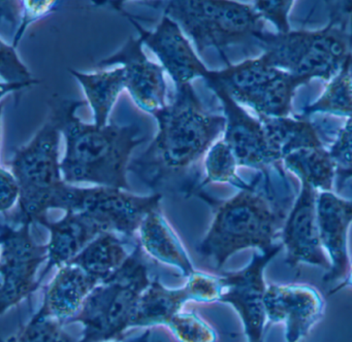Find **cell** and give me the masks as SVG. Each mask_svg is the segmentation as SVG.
<instances>
[{
  "label": "cell",
  "instance_id": "cell-1",
  "mask_svg": "<svg viewBox=\"0 0 352 342\" xmlns=\"http://www.w3.org/2000/svg\"><path fill=\"white\" fill-rule=\"evenodd\" d=\"M152 115L158 122L157 135L141 156L131 161L129 172L154 194L197 196L201 162L224 133L226 117L208 111L192 84L176 86L173 100Z\"/></svg>",
  "mask_w": 352,
  "mask_h": 342
},
{
  "label": "cell",
  "instance_id": "cell-2",
  "mask_svg": "<svg viewBox=\"0 0 352 342\" xmlns=\"http://www.w3.org/2000/svg\"><path fill=\"white\" fill-rule=\"evenodd\" d=\"M197 197L212 206L213 222L197 253L220 269L238 251L267 253L281 244V232L298 194L284 165L257 171L247 189L218 200L205 192Z\"/></svg>",
  "mask_w": 352,
  "mask_h": 342
},
{
  "label": "cell",
  "instance_id": "cell-3",
  "mask_svg": "<svg viewBox=\"0 0 352 342\" xmlns=\"http://www.w3.org/2000/svg\"><path fill=\"white\" fill-rule=\"evenodd\" d=\"M87 101L67 100L53 96L49 106L58 113L61 132L67 141L61 172L65 183H90L100 187L131 191L127 172L133 150L146 141L143 129L133 125L104 127L83 123L76 115Z\"/></svg>",
  "mask_w": 352,
  "mask_h": 342
},
{
  "label": "cell",
  "instance_id": "cell-4",
  "mask_svg": "<svg viewBox=\"0 0 352 342\" xmlns=\"http://www.w3.org/2000/svg\"><path fill=\"white\" fill-rule=\"evenodd\" d=\"M60 119L54 109L44 127L26 146L16 150L9 162L11 172L21 187L17 208L3 214V222L11 224L44 225L49 210L69 212L73 207L77 187L61 177L59 163Z\"/></svg>",
  "mask_w": 352,
  "mask_h": 342
},
{
  "label": "cell",
  "instance_id": "cell-5",
  "mask_svg": "<svg viewBox=\"0 0 352 342\" xmlns=\"http://www.w3.org/2000/svg\"><path fill=\"white\" fill-rule=\"evenodd\" d=\"M331 3V21L323 29L283 34L263 31L258 37L261 57L270 65L294 76L333 80L352 55V1Z\"/></svg>",
  "mask_w": 352,
  "mask_h": 342
},
{
  "label": "cell",
  "instance_id": "cell-6",
  "mask_svg": "<svg viewBox=\"0 0 352 342\" xmlns=\"http://www.w3.org/2000/svg\"><path fill=\"white\" fill-rule=\"evenodd\" d=\"M152 262L139 242L124 264L92 290L79 313L67 323L84 326L79 342L122 341L138 302L152 282Z\"/></svg>",
  "mask_w": 352,
  "mask_h": 342
},
{
  "label": "cell",
  "instance_id": "cell-7",
  "mask_svg": "<svg viewBox=\"0 0 352 342\" xmlns=\"http://www.w3.org/2000/svg\"><path fill=\"white\" fill-rule=\"evenodd\" d=\"M164 14L170 16L191 38L199 55L217 49L228 65L226 49L258 45L265 31V19L250 4L222 0L168 1Z\"/></svg>",
  "mask_w": 352,
  "mask_h": 342
},
{
  "label": "cell",
  "instance_id": "cell-8",
  "mask_svg": "<svg viewBox=\"0 0 352 342\" xmlns=\"http://www.w3.org/2000/svg\"><path fill=\"white\" fill-rule=\"evenodd\" d=\"M30 224L3 222L1 229V315L28 298L40 286L38 267L48 259V245L36 243Z\"/></svg>",
  "mask_w": 352,
  "mask_h": 342
},
{
  "label": "cell",
  "instance_id": "cell-9",
  "mask_svg": "<svg viewBox=\"0 0 352 342\" xmlns=\"http://www.w3.org/2000/svg\"><path fill=\"white\" fill-rule=\"evenodd\" d=\"M162 194L137 196L111 187H78L71 212H82L104 233H116L131 240L139 239L145 216L160 206Z\"/></svg>",
  "mask_w": 352,
  "mask_h": 342
},
{
  "label": "cell",
  "instance_id": "cell-10",
  "mask_svg": "<svg viewBox=\"0 0 352 342\" xmlns=\"http://www.w3.org/2000/svg\"><path fill=\"white\" fill-rule=\"evenodd\" d=\"M282 249L281 243L267 253L255 251L246 267L222 274L224 290L220 302L228 303L236 309L242 321L247 342H263L267 326L265 270Z\"/></svg>",
  "mask_w": 352,
  "mask_h": 342
},
{
  "label": "cell",
  "instance_id": "cell-11",
  "mask_svg": "<svg viewBox=\"0 0 352 342\" xmlns=\"http://www.w3.org/2000/svg\"><path fill=\"white\" fill-rule=\"evenodd\" d=\"M208 87L223 107L226 119L223 140L232 148L239 166L259 171L283 165V156L272 141L263 121L249 115L223 89Z\"/></svg>",
  "mask_w": 352,
  "mask_h": 342
},
{
  "label": "cell",
  "instance_id": "cell-12",
  "mask_svg": "<svg viewBox=\"0 0 352 342\" xmlns=\"http://www.w3.org/2000/svg\"><path fill=\"white\" fill-rule=\"evenodd\" d=\"M267 323H283L286 342H300L324 315L320 290L306 284H267L265 294Z\"/></svg>",
  "mask_w": 352,
  "mask_h": 342
},
{
  "label": "cell",
  "instance_id": "cell-13",
  "mask_svg": "<svg viewBox=\"0 0 352 342\" xmlns=\"http://www.w3.org/2000/svg\"><path fill=\"white\" fill-rule=\"evenodd\" d=\"M319 192L310 183L300 181V189L281 232L286 251L285 263L296 268L300 264L317 266L329 271V259L323 251L317 223Z\"/></svg>",
  "mask_w": 352,
  "mask_h": 342
},
{
  "label": "cell",
  "instance_id": "cell-14",
  "mask_svg": "<svg viewBox=\"0 0 352 342\" xmlns=\"http://www.w3.org/2000/svg\"><path fill=\"white\" fill-rule=\"evenodd\" d=\"M120 10L139 31L143 43L157 56L176 86L191 84L195 78H205L209 69L193 51L182 29L170 16L164 14L155 30L148 31L140 25L135 16Z\"/></svg>",
  "mask_w": 352,
  "mask_h": 342
},
{
  "label": "cell",
  "instance_id": "cell-15",
  "mask_svg": "<svg viewBox=\"0 0 352 342\" xmlns=\"http://www.w3.org/2000/svg\"><path fill=\"white\" fill-rule=\"evenodd\" d=\"M142 45L140 37L129 36L120 51L98 62L96 67L121 64L124 68L126 90L140 109L152 115L166 105L164 69L148 59Z\"/></svg>",
  "mask_w": 352,
  "mask_h": 342
},
{
  "label": "cell",
  "instance_id": "cell-16",
  "mask_svg": "<svg viewBox=\"0 0 352 342\" xmlns=\"http://www.w3.org/2000/svg\"><path fill=\"white\" fill-rule=\"evenodd\" d=\"M317 223L321 245L331 264L322 280H344L350 265L348 231L352 224V200L344 199L335 192H319Z\"/></svg>",
  "mask_w": 352,
  "mask_h": 342
},
{
  "label": "cell",
  "instance_id": "cell-17",
  "mask_svg": "<svg viewBox=\"0 0 352 342\" xmlns=\"http://www.w3.org/2000/svg\"><path fill=\"white\" fill-rule=\"evenodd\" d=\"M102 284L100 280L73 261L59 268L45 293L36 315L59 319L67 325L79 313L87 297Z\"/></svg>",
  "mask_w": 352,
  "mask_h": 342
},
{
  "label": "cell",
  "instance_id": "cell-18",
  "mask_svg": "<svg viewBox=\"0 0 352 342\" xmlns=\"http://www.w3.org/2000/svg\"><path fill=\"white\" fill-rule=\"evenodd\" d=\"M43 226L50 230L48 243V264L38 282L46 277L47 273L54 267H63L81 253L96 237L104 234L102 229L82 212H67L65 218L58 222L47 220Z\"/></svg>",
  "mask_w": 352,
  "mask_h": 342
},
{
  "label": "cell",
  "instance_id": "cell-19",
  "mask_svg": "<svg viewBox=\"0 0 352 342\" xmlns=\"http://www.w3.org/2000/svg\"><path fill=\"white\" fill-rule=\"evenodd\" d=\"M139 242L152 260L178 268L187 277L195 271L184 245L160 207L152 210L144 218L139 231Z\"/></svg>",
  "mask_w": 352,
  "mask_h": 342
},
{
  "label": "cell",
  "instance_id": "cell-20",
  "mask_svg": "<svg viewBox=\"0 0 352 342\" xmlns=\"http://www.w3.org/2000/svg\"><path fill=\"white\" fill-rule=\"evenodd\" d=\"M138 242L139 239L131 240L116 233H104L91 241L72 261L102 282L124 264L135 249L131 251L129 247Z\"/></svg>",
  "mask_w": 352,
  "mask_h": 342
},
{
  "label": "cell",
  "instance_id": "cell-21",
  "mask_svg": "<svg viewBox=\"0 0 352 342\" xmlns=\"http://www.w3.org/2000/svg\"><path fill=\"white\" fill-rule=\"evenodd\" d=\"M190 300L186 288L170 290L158 280H152L138 302L131 328L166 326Z\"/></svg>",
  "mask_w": 352,
  "mask_h": 342
},
{
  "label": "cell",
  "instance_id": "cell-22",
  "mask_svg": "<svg viewBox=\"0 0 352 342\" xmlns=\"http://www.w3.org/2000/svg\"><path fill=\"white\" fill-rule=\"evenodd\" d=\"M72 76L85 91L87 102L94 113V125L104 127L109 115L116 103L120 93L126 89L124 68L119 67L111 71H98L87 74L69 69Z\"/></svg>",
  "mask_w": 352,
  "mask_h": 342
},
{
  "label": "cell",
  "instance_id": "cell-23",
  "mask_svg": "<svg viewBox=\"0 0 352 342\" xmlns=\"http://www.w3.org/2000/svg\"><path fill=\"white\" fill-rule=\"evenodd\" d=\"M283 165L300 181L310 183L317 191L333 192L336 164L324 146L294 150L283 159Z\"/></svg>",
  "mask_w": 352,
  "mask_h": 342
},
{
  "label": "cell",
  "instance_id": "cell-24",
  "mask_svg": "<svg viewBox=\"0 0 352 342\" xmlns=\"http://www.w3.org/2000/svg\"><path fill=\"white\" fill-rule=\"evenodd\" d=\"M310 78L294 76L280 70L279 73L265 84L249 102L258 115L287 117L292 111V98L300 84H308Z\"/></svg>",
  "mask_w": 352,
  "mask_h": 342
},
{
  "label": "cell",
  "instance_id": "cell-25",
  "mask_svg": "<svg viewBox=\"0 0 352 342\" xmlns=\"http://www.w3.org/2000/svg\"><path fill=\"white\" fill-rule=\"evenodd\" d=\"M267 133L283 159L290 152L305 148L324 146L319 137L318 129L304 117H270L258 115Z\"/></svg>",
  "mask_w": 352,
  "mask_h": 342
},
{
  "label": "cell",
  "instance_id": "cell-26",
  "mask_svg": "<svg viewBox=\"0 0 352 342\" xmlns=\"http://www.w3.org/2000/svg\"><path fill=\"white\" fill-rule=\"evenodd\" d=\"M317 113L352 117V55L347 58L337 76L329 80L322 95L305 107L300 117L306 119Z\"/></svg>",
  "mask_w": 352,
  "mask_h": 342
},
{
  "label": "cell",
  "instance_id": "cell-27",
  "mask_svg": "<svg viewBox=\"0 0 352 342\" xmlns=\"http://www.w3.org/2000/svg\"><path fill=\"white\" fill-rule=\"evenodd\" d=\"M239 165L232 148L223 138L217 140L205 159L206 177L201 181V191L210 183H230L239 190L249 187L250 183L241 179L236 172Z\"/></svg>",
  "mask_w": 352,
  "mask_h": 342
},
{
  "label": "cell",
  "instance_id": "cell-28",
  "mask_svg": "<svg viewBox=\"0 0 352 342\" xmlns=\"http://www.w3.org/2000/svg\"><path fill=\"white\" fill-rule=\"evenodd\" d=\"M177 342H217L218 334L195 310L180 311L168 325Z\"/></svg>",
  "mask_w": 352,
  "mask_h": 342
},
{
  "label": "cell",
  "instance_id": "cell-29",
  "mask_svg": "<svg viewBox=\"0 0 352 342\" xmlns=\"http://www.w3.org/2000/svg\"><path fill=\"white\" fill-rule=\"evenodd\" d=\"M1 94L30 88L38 84V80L32 78L28 67L20 61L13 45H7L1 39Z\"/></svg>",
  "mask_w": 352,
  "mask_h": 342
},
{
  "label": "cell",
  "instance_id": "cell-30",
  "mask_svg": "<svg viewBox=\"0 0 352 342\" xmlns=\"http://www.w3.org/2000/svg\"><path fill=\"white\" fill-rule=\"evenodd\" d=\"M65 323L55 317L34 315L32 319L5 342H73L63 331Z\"/></svg>",
  "mask_w": 352,
  "mask_h": 342
},
{
  "label": "cell",
  "instance_id": "cell-31",
  "mask_svg": "<svg viewBox=\"0 0 352 342\" xmlns=\"http://www.w3.org/2000/svg\"><path fill=\"white\" fill-rule=\"evenodd\" d=\"M336 164V183L338 193L352 179V117H348L329 148Z\"/></svg>",
  "mask_w": 352,
  "mask_h": 342
},
{
  "label": "cell",
  "instance_id": "cell-32",
  "mask_svg": "<svg viewBox=\"0 0 352 342\" xmlns=\"http://www.w3.org/2000/svg\"><path fill=\"white\" fill-rule=\"evenodd\" d=\"M190 300L197 303H214L221 301L224 282L222 274L207 273L195 270L184 286Z\"/></svg>",
  "mask_w": 352,
  "mask_h": 342
},
{
  "label": "cell",
  "instance_id": "cell-33",
  "mask_svg": "<svg viewBox=\"0 0 352 342\" xmlns=\"http://www.w3.org/2000/svg\"><path fill=\"white\" fill-rule=\"evenodd\" d=\"M294 1L276 0V1H256L254 6L265 20L273 23L278 33H288L290 30L288 14Z\"/></svg>",
  "mask_w": 352,
  "mask_h": 342
},
{
  "label": "cell",
  "instance_id": "cell-34",
  "mask_svg": "<svg viewBox=\"0 0 352 342\" xmlns=\"http://www.w3.org/2000/svg\"><path fill=\"white\" fill-rule=\"evenodd\" d=\"M1 201L0 209L1 214L10 212L16 202L19 201L21 187L15 175L7 169L1 168Z\"/></svg>",
  "mask_w": 352,
  "mask_h": 342
},
{
  "label": "cell",
  "instance_id": "cell-35",
  "mask_svg": "<svg viewBox=\"0 0 352 342\" xmlns=\"http://www.w3.org/2000/svg\"><path fill=\"white\" fill-rule=\"evenodd\" d=\"M56 1H26L24 2V18L22 20V25L20 26L19 31L16 34L14 38L13 47H17L20 38H21L22 33H23L24 28H26L30 23L36 20L38 16H42L43 14H48L49 12L52 10V8L56 5Z\"/></svg>",
  "mask_w": 352,
  "mask_h": 342
},
{
  "label": "cell",
  "instance_id": "cell-36",
  "mask_svg": "<svg viewBox=\"0 0 352 342\" xmlns=\"http://www.w3.org/2000/svg\"><path fill=\"white\" fill-rule=\"evenodd\" d=\"M346 288H352V259L350 260L349 270H348L347 276H346L345 280H344L343 282H342L341 284H339L337 288L331 290V293H329V295L335 294V293H337L338 290Z\"/></svg>",
  "mask_w": 352,
  "mask_h": 342
}]
</instances>
